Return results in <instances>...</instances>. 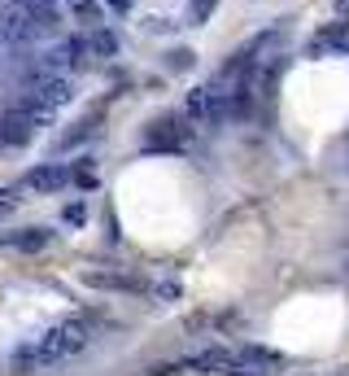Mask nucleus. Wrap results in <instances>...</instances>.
Returning <instances> with one entry per match:
<instances>
[{
    "label": "nucleus",
    "instance_id": "b1692460",
    "mask_svg": "<svg viewBox=\"0 0 349 376\" xmlns=\"http://www.w3.org/2000/svg\"><path fill=\"white\" fill-rule=\"evenodd\" d=\"M0 5H5V0H0Z\"/></svg>",
    "mask_w": 349,
    "mask_h": 376
},
{
    "label": "nucleus",
    "instance_id": "39448f33",
    "mask_svg": "<svg viewBox=\"0 0 349 376\" xmlns=\"http://www.w3.org/2000/svg\"><path fill=\"white\" fill-rule=\"evenodd\" d=\"M36 132H40V123L31 114H22L18 105H9L0 114V149H22V144L36 140Z\"/></svg>",
    "mask_w": 349,
    "mask_h": 376
},
{
    "label": "nucleus",
    "instance_id": "2eb2a0df",
    "mask_svg": "<svg viewBox=\"0 0 349 376\" xmlns=\"http://www.w3.org/2000/svg\"><path fill=\"white\" fill-rule=\"evenodd\" d=\"M153 298L166 306V302H179V280H157L153 285Z\"/></svg>",
    "mask_w": 349,
    "mask_h": 376
},
{
    "label": "nucleus",
    "instance_id": "6e6552de",
    "mask_svg": "<svg viewBox=\"0 0 349 376\" xmlns=\"http://www.w3.org/2000/svg\"><path fill=\"white\" fill-rule=\"evenodd\" d=\"M9 245H13V250H22V254H40L48 245V227H26V232L9 236Z\"/></svg>",
    "mask_w": 349,
    "mask_h": 376
},
{
    "label": "nucleus",
    "instance_id": "20e7f679",
    "mask_svg": "<svg viewBox=\"0 0 349 376\" xmlns=\"http://www.w3.org/2000/svg\"><path fill=\"white\" fill-rule=\"evenodd\" d=\"M188 136H192L188 119H162V123L148 127L144 149H148V153H179V149L188 144Z\"/></svg>",
    "mask_w": 349,
    "mask_h": 376
},
{
    "label": "nucleus",
    "instance_id": "7ed1b4c3",
    "mask_svg": "<svg viewBox=\"0 0 349 376\" xmlns=\"http://www.w3.org/2000/svg\"><path fill=\"white\" fill-rule=\"evenodd\" d=\"M26 92L36 96V101H40L44 110H53V114H57V110H65V105H70L75 96H79L75 79H70V75H57V70H53V75H44V79H36V84H31Z\"/></svg>",
    "mask_w": 349,
    "mask_h": 376
},
{
    "label": "nucleus",
    "instance_id": "6ab92c4d",
    "mask_svg": "<svg viewBox=\"0 0 349 376\" xmlns=\"http://www.w3.org/2000/svg\"><path fill=\"white\" fill-rule=\"evenodd\" d=\"M13 210V193H0V215H9Z\"/></svg>",
    "mask_w": 349,
    "mask_h": 376
},
{
    "label": "nucleus",
    "instance_id": "f03ea898",
    "mask_svg": "<svg viewBox=\"0 0 349 376\" xmlns=\"http://www.w3.org/2000/svg\"><path fill=\"white\" fill-rule=\"evenodd\" d=\"M36 27V0H5L0 5V44H26Z\"/></svg>",
    "mask_w": 349,
    "mask_h": 376
},
{
    "label": "nucleus",
    "instance_id": "ddd939ff",
    "mask_svg": "<svg viewBox=\"0 0 349 376\" xmlns=\"http://www.w3.org/2000/svg\"><path fill=\"white\" fill-rule=\"evenodd\" d=\"M166 66H171V70H192L196 53H192V48H171V53H166Z\"/></svg>",
    "mask_w": 349,
    "mask_h": 376
},
{
    "label": "nucleus",
    "instance_id": "9d476101",
    "mask_svg": "<svg viewBox=\"0 0 349 376\" xmlns=\"http://www.w3.org/2000/svg\"><path fill=\"white\" fill-rule=\"evenodd\" d=\"M88 48H92V57H114L118 53V36H114V31H96L88 40Z\"/></svg>",
    "mask_w": 349,
    "mask_h": 376
},
{
    "label": "nucleus",
    "instance_id": "4468645a",
    "mask_svg": "<svg viewBox=\"0 0 349 376\" xmlns=\"http://www.w3.org/2000/svg\"><path fill=\"white\" fill-rule=\"evenodd\" d=\"M61 223H70V227H83V223H88V206H83V202H70V206L61 210Z\"/></svg>",
    "mask_w": 349,
    "mask_h": 376
},
{
    "label": "nucleus",
    "instance_id": "aec40b11",
    "mask_svg": "<svg viewBox=\"0 0 349 376\" xmlns=\"http://www.w3.org/2000/svg\"><path fill=\"white\" fill-rule=\"evenodd\" d=\"M105 5H109V9H118V13H127V9H131V0H105Z\"/></svg>",
    "mask_w": 349,
    "mask_h": 376
},
{
    "label": "nucleus",
    "instance_id": "0eeeda50",
    "mask_svg": "<svg viewBox=\"0 0 349 376\" xmlns=\"http://www.w3.org/2000/svg\"><path fill=\"white\" fill-rule=\"evenodd\" d=\"M70 184H75V171L61 167V162H44V167H36L26 175V188H36V193H61Z\"/></svg>",
    "mask_w": 349,
    "mask_h": 376
},
{
    "label": "nucleus",
    "instance_id": "dca6fc26",
    "mask_svg": "<svg viewBox=\"0 0 349 376\" xmlns=\"http://www.w3.org/2000/svg\"><path fill=\"white\" fill-rule=\"evenodd\" d=\"M214 9H219V0H192V27H201Z\"/></svg>",
    "mask_w": 349,
    "mask_h": 376
},
{
    "label": "nucleus",
    "instance_id": "a211bd4d",
    "mask_svg": "<svg viewBox=\"0 0 349 376\" xmlns=\"http://www.w3.org/2000/svg\"><path fill=\"white\" fill-rule=\"evenodd\" d=\"M144 27H148V31H171V22H166V18H148Z\"/></svg>",
    "mask_w": 349,
    "mask_h": 376
},
{
    "label": "nucleus",
    "instance_id": "1a4fd4ad",
    "mask_svg": "<svg viewBox=\"0 0 349 376\" xmlns=\"http://www.w3.org/2000/svg\"><path fill=\"white\" fill-rule=\"evenodd\" d=\"M88 285H96V289H144L131 276H109V271H88Z\"/></svg>",
    "mask_w": 349,
    "mask_h": 376
},
{
    "label": "nucleus",
    "instance_id": "412c9836",
    "mask_svg": "<svg viewBox=\"0 0 349 376\" xmlns=\"http://www.w3.org/2000/svg\"><path fill=\"white\" fill-rule=\"evenodd\" d=\"M336 13H349V0H336Z\"/></svg>",
    "mask_w": 349,
    "mask_h": 376
},
{
    "label": "nucleus",
    "instance_id": "423d86ee",
    "mask_svg": "<svg viewBox=\"0 0 349 376\" xmlns=\"http://www.w3.org/2000/svg\"><path fill=\"white\" fill-rule=\"evenodd\" d=\"M88 53H92V48H88V40H83V36H70V40H57V44L48 48V53H44L40 61H44L48 70H57V75H61V70H75V66H79V61L88 57Z\"/></svg>",
    "mask_w": 349,
    "mask_h": 376
},
{
    "label": "nucleus",
    "instance_id": "f3484780",
    "mask_svg": "<svg viewBox=\"0 0 349 376\" xmlns=\"http://www.w3.org/2000/svg\"><path fill=\"white\" fill-rule=\"evenodd\" d=\"M75 184L79 188H96V175L92 171H75Z\"/></svg>",
    "mask_w": 349,
    "mask_h": 376
},
{
    "label": "nucleus",
    "instance_id": "4be33fe9",
    "mask_svg": "<svg viewBox=\"0 0 349 376\" xmlns=\"http://www.w3.org/2000/svg\"><path fill=\"white\" fill-rule=\"evenodd\" d=\"M36 5H53V0H36Z\"/></svg>",
    "mask_w": 349,
    "mask_h": 376
},
{
    "label": "nucleus",
    "instance_id": "f8f14e48",
    "mask_svg": "<svg viewBox=\"0 0 349 376\" xmlns=\"http://www.w3.org/2000/svg\"><path fill=\"white\" fill-rule=\"evenodd\" d=\"M75 18H79V22H88V27H101L105 9H101V5H92V0H79V5H75Z\"/></svg>",
    "mask_w": 349,
    "mask_h": 376
},
{
    "label": "nucleus",
    "instance_id": "5701e85b",
    "mask_svg": "<svg viewBox=\"0 0 349 376\" xmlns=\"http://www.w3.org/2000/svg\"><path fill=\"white\" fill-rule=\"evenodd\" d=\"M341 376H349V372H341Z\"/></svg>",
    "mask_w": 349,
    "mask_h": 376
},
{
    "label": "nucleus",
    "instance_id": "9b49d317",
    "mask_svg": "<svg viewBox=\"0 0 349 376\" xmlns=\"http://www.w3.org/2000/svg\"><path fill=\"white\" fill-rule=\"evenodd\" d=\"M92 136H96V119L79 123L75 132H65V136H61V149H79V144H83V140H92Z\"/></svg>",
    "mask_w": 349,
    "mask_h": 376
},
{
    "label": "nucleus",
    "instance_id": "f257e3e1",
    "mask_svg": "<svg viewBox=\"0 0 349 376\" xmlns=\"http://www.w3.org/2000/svg\"><path fill=\"white\" fill-rule=\"evenodd\" d=\"M92 346V329H88V319H61L53 324L48 333H40L31 346L18 350V363H40V368H53V363H65V359H75Z\"/></svg>",
    "mask_w": 349,
    "mask_h": 376
}]
</instances>
